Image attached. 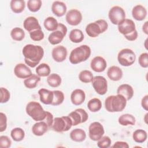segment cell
<instances>
[{"label": "cell", "mask_w": 148, "mask_h": 148, "mask_svg": "<svg viewBox=\"0 0 148 148\" xmlns=\"http://www.w3.org/2000/svg\"><path fill=\"white\" fill-rule=\"evenodd\" d=\"M40 101L45 105H51L53 100V91L46 88H40L38 91Z\"/></svg>", "instance_id": "21"}, {"label": "cell", "mask_w": 148, "mask_h": 148, "mask_svg": "<svg viewBox=\"0 0 148 148\" xmlns=\"http://www.w3.org/2000/svg\"><path fill=\"white\" fill-rule=\"evenodd\" d=\"M72 122L68 116L57 117L54 119L51 129L57 132H62L68 131L71 128Z\"/></svg>", "instance_id": "6"}, {"label": "cell", "mask_w": 148, "mask_h": 148, "mask_svg": "<svg viewBox=\"0 0 148 148\" xmlns=\"http://www.w3.org/2000/svg\"><path fill=\"white\" fill-rule=\"evenodd\" d=\"M104 133V128L99 122L94 121L90 124L88 127V135L92 140L98 141L103 136Z\"/></svg>", "instance_id": "10"}, {"label": "cell", "mask_w": 148, "mask_h": 148, "mask_svg": "<svg viewBox=\"0 0 148 148\" xmlns=\"http://www.w3.org/2000/svg\"><path fill=\"white\" fill-rule=\"evenodd\" d=\"M92 86L95 92L99 95H105L108 91V82L103 76H96L94 77Z\"/></svg>", "instance_id": "12"}, {"label": "cell", "mask_w": 148, "mask_h": 148, "mask_svg": "<svg viewBox=\"0 0 148 148\" xmlns=\"http://www.w3.org/2000/svg\"><path fill=\"white\" fill-rule=\"evenodd\" d=\"M10 9L15 13H20L25 9V2L24 0H12L10 3Z\"/></svg>", "instance_id": "29"}, {"label": "cell", "mask_w": 148, "mask_h": 148, "mask_svg": "<svg viewBox=\"0 0 148 148\" xmlns=\"http://www.w3.org/2000/svg\"><path fill=\"white\" fill-rule=\"evenodd\" d=\"M69 38L72 42L79 43L83 40L84 36L82 31L75 28L71 31L69 35Z\"/></svg>", "instance_id": "27"}, {"label": "cell", "mask_w": 148, "mask_h": 148, "mask_svg": "<svg viewBox=\"0 0 148 148\" xmlns=\"http://www.w3.org/2000/svg\"><path fill=\"white\" fill-rule=\"evenodd\" d=\"M148 21H146L142 26V31L146 35L148 34Z\"/></svg>", "instance_id": "50"}, {"label": "cell", "mask_w": 148, "mask_h": 148, "mask_svg": "<svg viewBox=\"0 0 148 148\" xmlns=\"http://www.w3.org/2000/svg\"><path fill=\"white\" fill-rule=\"evenodd\" d=\"M70 138L74 142H82L86 138V132L81 128H75L71 131L69 134Z\"/></svg>", "instance_id": "26"}, {"label": "cell", "mask_w": 148, "mask_h": 148, "mask_svg": "<svg viewBox=\"0 0 148 148\" xmlns=\"http://www.w3.org/2000/svg\"><path fill=\"white\" fill-rule=\"evenodd\" d=\"M53 120H54V119H53V114L50 112L46 111V116L43 121L46 123V124H47V125L49 127V128H51V126H52L53 123Z\"/></svg>", "instance_id": "47"}, {"label": "cell", "mask_w": 148, "mask_h": 148, "mask_svg": "<svg viewBox=\"0 0 148 148\" xmlns=\"http://www.w3.org/2000/svg\"><path fill=\"white\" fill-rule=\"evenodd\" d=\"M117 28L119 32L123 34L125 38L136 31L135 23L128 18H125L121 23L119 24Z\"/></svg>", "instance_id": "13"}, {"label": "cell", "mask_w": 148, "mask_h": 148, "mask_svg": "<svg viewBox=\"0 0 148 148\" xmlns=\"http://www.w3.org/2000/svg\"><path fill=\"white\" fill-rule=\"evenodd\" d=\"M118 122L123 126L133 125L135 124V118L132 114L128 113L123 114L119 117Z\"/></svg>", "instance_id": "28"}, {"label": "cell", "mask_w": 148, "mask_h": 148, "mask_svg": "<svg viewBox=\"0 0 148 148\" xmlns=\"http://www.w3.org/2000/svg\"><path fill=\"white\" fill-rule=\"evenodd\" d=\"M23 27L24 29L29 32L36 29H42L38 19L33 16H29L24 20Z\"/></svg>", "instance_id": "18"}, {"label": "cell", "mask_w": 148, "mask_h": 148, "mask_svg": "<svg viewBox=\"0 0 148 148\" xmlns=\"http://www.w3.org/2000/svg\"><path fill=\"white\" fill-rule=\"evenodd\" d=\"M94 76L92 72L88 70L82 71L79 74V80L84 83H88L92 82Z\"/></svg>", "instance_id": "38"}, {"label": "cell", "mask_w": 148, "mask_h": 148, "mask_svg": "<svg viewBox=\"0 0 148 148\" xmlns=\"http://www.w3.org/2000/svg\"><path fill=\"white\" fill-rule=\"evenodd\" d=\"M112 147L113 148H128L129 145L125 142L117 141L113 144V145Z\"/></svg>", "instance_id": "48"}, {"label": "cell", "mask_w": 148, "mask_h": 148, "mask_svg": "<svg viewBox=\"0 0 148 148\" xmlns=\"http://www.w3.org/2000/svg\"><path fill=\"white\" fill-rule=\"evenodd\" d=\"M40 81V76L35 74H32L30 77L25 79L24 80V84L27 88L32 89L36 87Z\"/></svg>", "instance_id": "30"}, {"label": "cell", "mask_w": 148, "mask_h": 148, "mask_svg": "<svg viewBox=\"0 0 148 148\" xmlns=\"http://www.w3.org/2000/svg\"><path fill=\"white\" fill-rule=\"evenodd\" d=\"M14 73L20 79H27L32 75V71L28 66L23 63L17 64L14 68Z\"/></svg>", "instance_id": "16"}, {"label": "cell", "mask_w": 148, "mask_h": 148, "mask_svg": "<svg viewBox=\"0 0 148 148\" xmlns=\"http://www.w3.org/2000/svg\"><path fill=\"white\" fill-rule=\"evenodd\" d=\"M10 36L12 39L16 41H21L25 37L24 30L19 27H15L11 30Z\"/></svg>", "instance_id": "37"}, {"label": "cell", "mask_w": 148, "mask_h": 148, "mask_svg": "<svg viewBox=\"0 0 148 148\" xmlns=\"http://www.w3.org/2000/svg\"><path fill=\"white\" fill-rule=\"evenodd\" d=\"M25 63L28 66L34 68L39 64L44 56V50L39 45L28 44L24 46L22 50Z\"/></svg>", "instance_id": "1"}, {"label": "cell", "mask_w": 148, "mask_h": 148, "mask_svg": "<svg viewBox=\"0 0 148 148\" xmlns=\"http://www.w3.org/2000/svg\"><path fill=\"white\" fill-rule=\"evenodd\" d=\"M45 28L49 31H56L58 26V23L57 20L53 17L50 16L47 17L43 23Z\"/></svg>", "instance_id": "32"}, {"label": "cell", "mask_w": 148, "mask_h": 148, "mask_svg": "<svg viewBox=\"0 0 148 148\" xmlns=\"http://www.w3.org/2000/svg\"><path fill=\"white\" fill-rule=\"evenodd\" d=\"M11 145L12 141L8 136L5 135L0 136V147L1 148H9Z\"/></svg>", "instance_id": "45"}, {"label": "cell", "mask_w": 148, "mask_h": 148, "mask_svg": "<svg viewBox=\"0 0 148 148\" xmlns=\"http://www.w3.org/2000/svg\"><path fill=\"white\" fill-rule=\"evenodd\" d=\"M123 71L117 66H111L107 71L108 77L112 81H119L123 77Z\"/></svg>", "instance_id": "25"}, {"label": "cell", "mask_w": 148, "mask_h": 148, "mask_svg": "<svg viewBox=\"0 0 148 148\" xmlns=\"http://www.w3.org/2000/svg\"><path fill=\"white\" fill-rule=\"evenodd\" d=\"M91 53V48L88 45H80L71 51L69 60L72 64H77L87 60L90 57Z\"/></svg>", "instance_id": "3"}, {"label": "cell", "mask_w": 148, "mask_h": 148, "mask_svg": "<svg viewBox=\"0 0 148 148\" xmlns=\"http://www.w3.org/2000/svg\"><path fill=\"white\" fill-rule=\"evenodd\" d=\"M117 94L123 95L127 101L130 100L134 95V90L128 84H123L119 86L117 90Z\"/></svg>", "instance_id": "20"}, {"label": "cell", "mask_w": 148, "mask_h": 148, "mask_svg": "<svg viewBox=\"0 0 148 148\" xmlns=\"http://www.w3.org/2000/svg\"><path fill=\"white\" fill-rule=\"evenodd\" d=\"M108 28V24L106 21L103 19H99L87 24L86 27V32L90 37L95 38L105 32Z\"/></svg>", "instance_id": "5"}, {"label": "cell", "mask_w": 148, "mask_h": 148, "mask_svg": "<svg viewBox=\"0 0 148 148\" xmlns=\"http://www.w3.org/2000/svg\"><path fill=\"white\" fill-rule=\"evenodd\" d=\"M68 116L71 118L72 125L76 126L79 124L85 123L88 119V115L86 111L82 108H78L71 112Z\"/></svg>", "instance_id": "11"}, {"label": "cell", "mask_w": 148, "mask_h": 148, "mask_svg": "<svg viewBox=\"0 0 148 148\" xmlns=\"http://www.w3.org/2000/svg\"><path fill=\"white\" fill-rule=\"evenodd\" d=\"M10 136L13 140L20 142L23 140L25 137V132L21 128L16 127L12 130Z\"/></svg>", "instance_id": "36"}, {"label": "cell", "mask_w": 148, "mask_h": 148, "mask_svg": "<svg viewBox=\"0 0 148 148\" xmlns=\"http://www.w3.org/2000/svg\"><path fill=\"white\" fill-rule=\"evenodd\" d=\"M147 113H146V114H145V118H144V120H145V122L146 123V124H147Z\"/></svg>", "instance_id": "51"}, {"label": "cell", "mask_w": 148, "mask_h": 148, "mask_svg": "<svg viewBox=\"0 0 148 148\" xmlns=\"http://www.w3.org/2000/svg\"><path fill=\"white\" fill-rule=\"evenodd\" d=\"M61 77L57 73H51L47 76V82L51 87H58L61 85Z\"/></svg>", "instance_id": "33"}, {"label": "cell", "mask_w": 148, "mask_h": 148, "mask_svg": "<svg viewBox=\"0 0 148 148\" xmlns=\"http://www.w3.org/2000/svg\"><path fill=\"white\" fill-rule=\"evenodd\" d=\"M7 128V117L2 112L0 113V132H3Z\"/></svg>", "instance_id": "46"}, {"label": "cell", "mask_w": 148, "mask_h": 148, "mask_svg": "<svg viewBox=\"0 0 148 148\" xmlns=\"http://www.w3.org/2000/svg\"><path fill=\"white\" fill-rule=\"evenodd\" d=\"M126 99L120 94L108 96L105 101L106 110L111 113L123 111L127 105Z\"/></svg>", "instance_id": "2"}, {"label": "cell", "mask_w": 148, "mask_h": 148, "mask_svg": "<svg viewBox=\"0 0 148 148\" xmlns=\"http://www.w3.org/2000/svg\"><path fill=\"white\" fill-rule=\"evenodd\" d=\"M68 54L67 49L65 47L58 45L52 50L51 56L53 60L57 62H61L65 60Z\"/></svg>", "instance_id": "15"}, {"label": "cell", "mask_w": 148, "mask_h": 148, "mask_svg": "<svg viewBox=\"0 0 148 148\" xmlns=\"http://www.w3.org/2000/svg\"><path fill=\"white\" fill-rule=\"evenodd\" d=\"M31 39L34 41H40L44 38V33L42 29H36L29 32Z\"/></svg>", "instance_id": "42"}, {"label": "cell", "mask_w": 148, "mask_h": 148, "mask_svg": "<svg viewBox=\"0 0 148 148\" xmlns=\"http://www.w3.org/2000/svg\"><path fill=\"white\" fill-rule=\"evenodd\" d=\"M49 127L46 123L44 121H37L32 127V132L35 136H42L48 130Z\"/></svg>", "instance_id": "24"}, {"label": "cell", "mask_w": 148, "mask_h": 148, "mask_svg": "<svg viewBox=\"0 0 148 148\" xmlns=\"http://www.w3.org/2000/svg\"><path fill=\"white\" fill-rule=\"evenodd\" d=\"M111 139L108 136H103L98 140L97 146L99 148H108L110 146Z\"/></svg>", "instance_id": "41"}, {"label": "cell", "mask_w": 148, "mask_h": 148, "mask_svg": "<svg viewBox=\"0 0 148 148\" xmlns=\"http://www.w3.org/2000/svg\"><path fill=\"white\" fill-rule=\"evenodd\" d=\"M53 91V100L51 103L53 106H58L61 105L64 101V94L60 90H54Z\"/></svg>", "instance_id": "39"}, {"label": "cell", "mask_w": 148, "mask_h": 148, "mask_svg": "<svg viewBox=\"0 0 148 148\" xmlns=\"http://www.w3.org/2000/svg\"><path fill=\"white\" fill-rule=\"evenodd\" d=\"M141 105L143 109L147 111L148 110V95H145L141 101Z\"/></svg>", "instance_id": "49"}, {"label": "cell", "mask_w": 148, "mask_h": 148, "mask_svg": "<svg viewBox=\"0 0 148 148\" xmlns=\"http://www.w3.org/2000/svg\"><path fill=\"white\" fill-rule=\"evenodd\" d=\"M27 114L35 121H43L46 116V111L38 102L30 101L26 106Z\"/></svg>", "instance_id": "4"}, {"label": "cell", "mask_w": 148, "mask_h": 148, "mask_svg": "<svg viewBox=\"0 0 148 148\" xmlns=\"http://www.w3.org/2000/svg\"><path fill=\"white\" fill-rule=\"evenodd\" d=\"M146 9L141 5L135 6L132 10L133 18L137 21H142L145 19L147 16Z\"/></svg>", "instance_id": "22"}, {"label": "cell", "mask_w": 148, "mask_h": 148, "mask_svg": "<svg viewBox=\"0 0 148 148\" xmlns=\"http://www.w3.org/2000/svg\"><path fill=\"white\" fill-rule=\"evenodd\" d=\"M36 73L40 77H46L50 74L51 69L50 66L46 63L39 64L36 68Z\"/></svg>", "instance_id": "35"}, {"label": "cell", "mask_w": 148, "mask_h": 148, "mask_svg": "<svg viewBox=\"0 0 148 148\" xmlns=\"http://www.w3.org/2000/svg\"><path fill=\"white\" fill-rule=\"evenodd\" d=\"M108 16L113 24L118 25L125 19V13L121 7L114 6L109 10Z\"/></svg>", "instance_id": "9"}, {"label": "cell", "mask_w": 148, "mask_h": 148, "mask_svg": "<svg viewBox=\"0 0 148 148\" xmlns=\"http://www.w3.org/2000/svg\"><path fill=\"white\" fill-rule=\"evenodd\" d=\"M90 66L94 72H102L105 70L107 62L101 56H96L91 61Z\"/></svg>", "instance_id": "17"}, {"label": "cell", "mask_w": 148, "mask_h": 148, "mask_svg": "<svg viewBox=\"0 0 148 148\" xmlns=\"http://www.w3.org/2000/svg\"><path fill=\"white\" fill-rule=\"evenodd\" d=\"M87 108L91 112H97L102 108V102L97 98H92L87 102Z\"/></svg>", "instance_id": "34"}, {"label": "cell", "mask_w": 148, "mask_h": 148, "mask_svg": "<svg viewBox=\"0 0 148 148\" xmlns=\"http://www.w3.org/2000/svg\"><path fill=\"white\" fill-rule=\"evenodd\" d=\"M82 18L83 17L81 12L76 9L69 10L65 16V19L67 23L73 26H76L79 24L82 20Z\"/></svg>", "instance_id": "14"}, {"label": "cell", "mask_w": 148, "mask_h": 148, "mask_svg": "<svg viewBox=\"0 0 148 148\" xmlns=\"http://www.w3.org/2000/svg\"><path fill=\"white\" fill-rule=\"evenodd\" d=\"M86 99V94L83 90L77 88L74 90L71 94V102L76 106L82 105Z\"/></svg>", "instance_id": "19"}, {"label": "cell", "mask_w": 148, "mask_h": 148, "mask_svg": "<svg viewBox=\"0 0 148 148\" xmlns=\"http://www.w3.org/2000/svg\"><path fill=\"white\" fill-rule=\"evenodd\" d=\"M10 97V92L8 89L4 87H1V103L7 102Z\"/></svg>", "instance_id": "43"}, {"label": "cell", "mask_w": 148, "mask_h": 148, "mask_svg": "<svg viewBox=\"0 0 148 148\" xmlns=\"http://www.w3.org/2000/svg\"><path fill=\"white\" fill-rule=\"evenodd\" d=\"M66 9V6L63 2L56 1L52 3L51 11L57 17H62L65 15Z\"/></svg>", "instance_id": "23"}, {"label": "cell", "mask_w": 148, "mask_h": 148, "mask_svg": "<svg viewBox=\"0 0 148 148\" xmlns=\"http://www.w3.org/2000/svg\"><path fill=\"white\" fill-rule=\"evenodd\" d=\"M136 56L133 50L125 48L121 50L117 55L119 63L123 66L132 65L135 61Z\"/></svg>", "instance_id": "7"}, {"label": "cell", "mask_w": 148, "mask_h": 148, "mask_svg": "<svg viewBox=\"0 0 148 148\" xmlns=\"http://www.w3.org/2000/svg\"><path fill=\"white\" fill-rule=\"evenodd\" d=\"M67 28L62 23H58L57 29L50 34L48 37V40L53 45H58L64 39L67 33Z\"/></svg>", "instance_id": "8"}, {"label": "cell", "mask_w": 148, "mask_h": 148, "mask_svg": "<svg viewBox=\"0 0 148 148\" xmlns=\"http://www.w3.org/2000/svg\"><path fill=\"white\" fill-rule=\"evenodd\" d=\"M42 4L40 0H29L27 2V8L30 12H36L40 9Z\"/></svg>", "instance_id": "40"}, {"label": "cell", "mask_w": 148, "mask_h": 148, "mask_svg": "<svg viewBox=\"0 0 148 148\" xmlns=\"http://www.w3.org/2000/svg\"><path fill=\"white\" fill-rule=\"evenodd\" d=\"M132 138L135 142L142 143L146 140L147 134L146 131L142 129H138L133 132Z\"/></svg>", "instance_id": "31"}, {"label": "cell", "mask_w": 148, "mask_h": 148, "mask_svg": "<svg viewBox=\"0 0 148 148\" xmlns=\"http://www.w3.org/2000/svg\"><path fill=\"white\" fill-rule=\"evenodd\" d=\"M138 62L140 66L144 68H147L148 67V53H142L139 57Z\"/></svg>", "instance_id": "44"}]
</instances>
